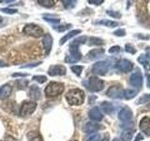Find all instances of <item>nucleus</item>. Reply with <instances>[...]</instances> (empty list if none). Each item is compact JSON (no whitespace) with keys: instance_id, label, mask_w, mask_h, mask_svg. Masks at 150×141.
I'll return each instance as SVG.
<instances>
[{"instance_id":"obj_1","label":"nucleus","mask_w":150,"mask_h":141,"mask_svg":"<svg viewBox=\"0 0 150 141\" xmlns=\"http://www.w3.org/2000/svg\"><path fill=\"white\" fill-rule=\"evenodd\" d=\"M84 98H86L84 92L80 88L70 89L66 94V99L71 105H81L84 102Z\"/></svg>"},{"instance_id":"obj_2","label":"nucleus","mask_w":150,"mask_h":141,"mask_svg":"<svg viewBox=\"0 0 150 141\" xmlns=\"http://www.w3.org/2000/svg\"><path fill=\"white\" fill-rule=\"evenodd\" d=\"M64 85L59 82H51L45 88L46 97H54L61 94L64 91Z\"/></svg>"},{"instance_id":"obj_3","label":"nucleus","mask_w":150,"mask_h":141,"mask_svg":"<svg viewBox=\"0 0 150 141\" xmlns=\"http://www.w3.org/2000/svg\"><path fill=\"white\" fill-rule=\"evenodd\" d=\"M23 33L34 38H40L43 34V30L40 26L35 25V24H27L23 27Z\"/></svg>"},{"instance_id":"obj_4","label":"nucleus","mask_w":150,"mask_h":141,"mask_svg":"<svg viewBox=\"0 0 150 141\" xmlns=\"http://www.w3.org/2000/svg\"><path fill=\"white\" fill-rule=\"evenodd\" d=\"M103 86H104V83L101 79L98 78L96 76H91L88 79L87 82V87L88 89L92 92H98L102 90Z\"/></svg>"},{"instance_id":"obj_5","label":"nucleus","mask_w":150,"mask_h":141,"mask_svg":"<svg viewBox=\"0 0 150 141\" xmlns=\"http://www.w3.org/2000/svg\"><path fill=\"white\" fill-rule=\"evenodd\" d=\"M37 103L35 102H23L20 108V115L22 117H28L35 112Z\"/></svg>"},{"instance_id":"obj_6","label":"nucleus","mask_w":150,"mask_h":141,"mask_svg":"<svg viewBox=\"0 0 150 141\" xmlns=\"http://www.w3.org/2000/svg\"><path fill=\"white\" fill-rule=\"evenodd\" d=\"M109 70V63L107 61H98L92 66V72L98 75H105Z\"/></svg>"},{"instance_id":"obj_7","label":"nucleus","mask_w":150,"mask_h":141,"mask_svg":"<svg viewBox=\"0 0 150 141\" xmlns=\"http://www.w3.org/2000/svg\"><path fill=\"white\" fill-rule=\"evenodd\" d=\"M70 54L66 58V61L69 63H75L78 62L82 59V54L79 51V48H75V47H69Z\"/></svg>"},{"instance_id":"obj_8","label":"nucleus","mask_w":150,"mask_h":141,"mask_svg":"<svg viewBox=\"0 0 150 141\" xmlns=\"http://www.w3.org/2000/svg\"><path fill=\"white\" fill-rule=\"evenodd\" d=\"M67 73V69L63 65H52L48 70L50 76H62Z\"/></svg>"},{"instance_id":"obj_9","label":"nucleus","mask_w":150,"mask_h":141,"mask_svg":"<svg viewBox=\"0 0 150 141\" xmlns=\"http://www.w3.org/2000/svg\"><path fill=\"white\" fill-rule=\"evenodd\" d=\"M107 96L112 99H123L124 98V90L120 87L112 86L106 92Z\"/></svg>"},{"instance_id":"obj_10","label":"nucleus","mask_w":150,"mask_h":141,"mask_svg":"<svg viewBox=\"0 0 150 141\" xmlns=\"http://www.w3.org/2000/svg\"><path fill=\"white\" fill-rule=\"evenodd\" d=\"M129 83L133 87H136L137 88H141L143 86V74L141 73L140 70H136L132 74L130 75Z\"/></svg>"},{"instance_id":"obj_11","label":"nucleus","mask_w":150,"mask_h":141,"mask_svg":"<svg viewBox=\"0 0 150 141\" xmlns=\"http://www.w3.org/2000/svg\"><path fill=\"white\" fill-rule=\"evenodd\" d=\"M116 68L123 73H129L132 70L133 63L129 59H120L116 64Z\"/></svg>"},{"instance_id":"obj_12","label":"nucleus","mask_w":150,"mask_h":141,"mask_svg":"<svg viewBox=\"0 0 150 141\" xmlns=\"http://www.w3.org/2000/svg\"><path fill=\"white\" fill-rule=\"evenodd\" d=\"M132 117H133L132 111H131L129 107H123L118 113V119L121 121H124V122L130 121L132 120Z\"/></svg>"},{"instance_id":"obj_13","label":"nucleus","mask_w":150,"mask_h":141,"mask_svg":"<svg viewBox=\"0 0 150 141\" xmlns=\"http://www.w3.org/2000/svg\"><path fill=\"white\" fill-rule=\"evenodd\" d=\"M140 129L142 132L146 135L147 136H150V118L144 117L142 120H140Z\"/></svg>"},{"instance_id":"obj_14","label":"nucleus","mask_w":150,"mask_h":141,"mask_svg":"<svg viewBox=\"0 0 150 141\" xmlns=\"http://www.w3.org/2000/svg\"><path fill=\"white\" fill-rule=\"evenodd\" d=\"M101 128L100 125L98 123H96L95 121H89L87 122V123L84 125L83 127V132L86 134H93L95 133V132H97L98 130H100Z\"/></svg>"},{"instance_id":"obj_15","label":"nucleus","mask_w":150,"mask_h":141,"mask_svg":"<svg viewBox=\"0 0 150 141\" xmlns=\"http://www.w3.org/2000/svg\"><path fill=\"white\" fill-rule=\"evenodd\" d=\"M42 42H43V46H44V50L46 55H49L51 49H52V45H53V38L52 36L47 33L43 36V40H42Z\"/></svg>"},{"instance_id":"obj_16","label":"nucleus","mask_w":150,"mask_h":141,"mask_svg":"<svg viewBox=\"0 0 150 141\" xmlns=\"http://www.w3.org/2000/svg\"><path fill=\"white\" fill-rule=\"evenodd\" d=\"M89 118L94 121H100L103 119V115L98 107H93L92 109L89 111Z\"/></svg>"},{"instance_id":"obj_17","label":"nucleus","mask_w":150,"mask_h":141,"mask_svg":"<svg viewBox=\"0 0 150 141\" xmlns=\"http://www.w3.org/2000/svg\"><path fill=\"white\" fill-rule=\"evenodd\" d=\"M29 97L32 99L33 101H38L41 98V92L39 87L37 86H31L29 89Z\"/></svg>"},{"instance_id":"obj_18","label":"nucleus","mask_w":150,"mask_h":141,"mask_svg":"<svg viewBox=\"0 0 150 141\" xmlns=\"http://www.w3.org/2000/svg\"><path fill=\"white\" fill-rule=\"evenodd\" d=\"M104 49L102 48H98V49H92L91 51H89V53L87 54V56L89 59L94 60L96 58H100V56L104 54Z\"/></svg>"},{"instance_id":"obj_19","label":"nucleus","mask_w":150,"mask_h":141,"mask_svg":"<svg viewBox=\"0 0 150 141\" xmlns=\"http://www.w3.org/2000/svg\"><path fill=\"white\" fill-rule=\"evenodd\" d=\"M12 88L9 85H4L0 88V99H7L11 96Z\"/></svg>"},{"instance_id":"obj_20","label":"nucleus","mask_w":150,"mask_h":141,"mask_svg":"<svg viewBox=\"0 0 150 141\" xmlns=\"http://www.w3.org/2000/svg\"><path fill=\"white\" fill-rule=\"evenodd\" d=\"M134 134V130L130 129V128H126L123 130L121 134V140L122 141H130L132 139V136Z\"/></svg>"},{"instance_id":"obj_21","label":"nucleus","mask_w":150,"mask_h":141,"mask_svg":"<svg viewBox=\"0 0 150 141\" xmlns=\"http://www.w3.org/2000/svg\"><path fill=\"white\" fill-rule=\"evenodd\" d=\"M82 32V30L81 29H75V30H72V31H69L68 34H66L63 38H61V40H60V42L59 43L62 45V44H64L66 41H68L69 39H71L72 37H74V36H76L77 34H80V33Z\"/></svg>"},{"instance_id":"obj_22","label":"nucleus","mask_w":150,"mask_h":141,"mask_svg":"<svg viewBox=\"0 0 150 141\" xmlns=\"http://www.w3.org/2000/svg\"><path fill=\"white\" fill-rule=\"evenodd\" d=\"M101 108H102V110L108 115L112 114L115 111V107L112 105V103H111L109 102H103L101 103Z\"/></svg>"},{"instance_id":"obj_23","label":"nucleus","mask_w":150,"mask_h":141,"mask_svg":"<svg viewBox=\"0 0 150 141\" xmlns=\"http://www.w3.org/2000/svg\"><path fill=\"white\" fill-rule=\"evenodd\" d=\"M87 41V38L86 36L79 37L77 39H75L71 41V43L69 44V47H75V48H79V46L81 44L86 43V41Z\"/></svg>"},{"instance_id":"obj_24","label":"nucleus","mask_w":150,"mask_h":141,"mask_svg":"<svg viewBox=\"0 0 150 141\" xmlns=\"http://www.w3.org/2000/svg\"><path fill=\"white\" fill-rule=\"evenodd\" d=\"M138 61L142 64L146 70H150V59L145 55H141L138 58Z\"/></svg>"},{"instance_id":"obj_25","label":"nucleus","mask_w":150,"mask_h":141,"mask_svg":"<svg viewBox=\"0 0 150 141\" xmlns=\"http://www.w3.org/2000/svg\"><path fill=\"white\" fill-rule=\"evenodd\" d=\"M43 19L46 21V22H48V23H50L52 26H53V27L54 28H56L58 26V25H59V23H60V19H58V18H54V17H53V16H51V15H44L43 16Z\"/></svg>"},{"instance_id":"obj_26","label":"nucleus","mask_w":150,"mask_h":141,"mask_svg":"<svg viewBox=\"0 0 150 141\" xmlns=\"http://www.w3.org/2000/svg\"><path fill=\"white\" fill-rule=\"evenodd\" d=\"M27 140L28 141H42L40 135L37 132H29L27 134Z\"/></svg>"},{"instance_id":"obj_27","label":"nucleus","mask_w":150,"mask_h":141,"mask_svg":"<svg viewBox=\"0 0 150 141\" xmlns=\"http://www.w3.org/2000/svg\"><path fill=\"white\" fill-rule=\"evenodd\" d=\"M98 24L103 25V26H108V27H115V26H118V25H119L117 22L111 21V20H102V21H100Z\"/></svg>"},{"instance_id":"obj_28","label":"nucleus","mask_w":150,"mask_h":141,"mask_svg":"<svg viewBox=\"0 0 150 141\" xmlns=\"http://www.w3.org/2000/svg\"><path fill=\"white\" fill-rule=\"evenodd\" d=\"M136 95H137V91L134 90V89H126L124 91V98H126L127 100H130Z\"/></svg>"},{"instance_id":"obj_29","label":"nucleus","mask_w":150,"mask_h":141,"mask_svg":"<svg viewBox=\"0 0 150 141\" xmlns=\"http://www.w3.org/2000/svg\"><path fill=\"white\" fill-rule=\"evenodd\" d=\"M40 5H41L42 7H45V8H52L53 6H54L55 1L54 0H39L38 1Z\"/></svg>"},{"instance_id":"obj_30","label":"nucleus","mask_w":150,"mask_h":141,"mask_svg":"<svg viewBox=\"0 0 150 141\" xmlns=\"http://www.w3.org/2000/svg\"><path fill=\"white\" fill-rule=\"evenodd\" d=\"M89 45H102L103 44V41L100 38H97V37H91L89 39V42H88Z\"/></svg>"},{"instance_id":"obj_31","label":"nucleus","mask_w":150,"mask_h":141,"mask_svg":"<svg viewBox=\"0 0 150 141\" xmlns=\"http://www.w3.org/2000/svg\"><path fill=\"white\" fill-rule=\"evenodd\" d=\"M150 103V93L144 94V95L142 97H140L137 101V103H141V105H143V103Z\"/></svg>"},{"instance_id":"obj_32","label":"nucleus","mask_w":150,"mask_h":141,"mask_svg":"<svg viewBox=\"0 0 150 141\" xmlns=\"http://www.w3.org/2000/svg\"><path fill=\"white\" fill-rule=\"evenodd\" d=\"M100 138V134L93 133V134H90L88 136H86V137L84 138V141H98Z\"/></svg>"},{"instance_id":"obj_33","label":"nucleus","mask_w":150,"mask_h":141,"mask_svg":"<svg viewBox=\"0 0 150 141\" xmlns=\"http://www.w3.org/2000/svg\"><path fill=\"white\" fill-rule=\"evenodd\" d=\"M83 66H79V65H74V66H71V68H70V70H72V72L77 75V76H80L83 72Z\"/></svg>"},{"instance_id":"obj_34","label":"nucleus","mask_w":150,"mask_h":141,"mask_svg":"<svg viewBox=\"0 0 150 141\" xmlns=\"http://www.w3.org/2000/svg\"><path fill=\"white\" fill-rule=\"evenodd\" d=\"M62 3H63L64 7H65L66 9H69L74 8V7H75V5H76L77 2H76V1H72V0H63Z\"/></svg>"},{"instance_id":"obj_35","label":"nucleus","mask_w":150,"mask_h":141,"mask_svg":"<svg viewBox=\"0 0 150 141\" xmlns=\"http://www.w3.org/2000/svg\"><path fill=\"white\" fill-rule=\"evenodd\" d=\"M33 80L40 84H43L47 81V77L44 75H35V76H33Z\"/></svg>"},{"instance_id":"obj_36","label":"nucleus","mask_w":150,"mask_h":141,"mask_svg":"<svg viewBox=\"0 0 150 141\" xmlns=\"http://www.w3.org/2000/svg\"><path fill=\"white\" fill-rule=\"evenodd\" d=\"M2 12L4 13H7V14H14V13H17V9H8V8H3L0 9Z\"/></svg>"},{"instance_id":"obj_37","label":"nucleus","mask_w":150,"mask_h":141,"mask_svg":"<svg viewBox=\"0 0 150 141\" xmlns=\"http://www.w3.org/2000/svg\"><path fill=\"white\" fill-rule=\"evenodd\" d=\"M125 50L128 52V53L129 54H135L136 53V50L135 48L132 46V45H130V44H126L125 46Z\"/></svg>"},{"instance_id":"obj_38","label":"nucleus","mask_w":150,"mask_h":141,"mask_svg":"<svg viewBox=\"0 0 150 141\" xmlns=\"http://www.w3.org/2000/svg\"><path fill=\"white\" fill-rule=\"evenodd\" d=\"M107 14L110 15L111 17L114 18H120L121 17V13L117 12V11H107Z\"/></svg>"},{"instance_id":"obj_39","label":"nucleus","mask_w":150,"mask_h":141,"mask_svg":"<svg viewBox=\"0 0 150 141\" xmlns=\"http://www.w3.org/2000/svg\"><path fill=\"white\" fill-rule=\"evenodd\" d=\"M41 62H35V63H30V64H26V65H22L21 68L23 69V68H35L37 66L40 65Z\"/></svg>"},{"instance_id":"obj_40","label":"nucleus","mask_w":150,"mask_h":141,"mask_svg":"<svg viewBox=\"0 0 150 141\" xmlns=\"http://www.w3.org/2000/svg\"><path fill=\"white\" fill-rule=\"evenodd\" d=\"M71 27V25H65V26H58L57 27H56V29H57L59 32H63L65 30L69 29V28Z\"/></svg>"},{"instance_id":"obj_41","label":"nucleus","mask_w":150,"mask_h":141,"mask_svg":"<svg viewBox=\"0 0 150 141\" xmlns=\"http://www.w3.org/2000/svg\"><path fill=\"white\" fill-rule=\"evenodd\" d=\"M121 51V48H120V46H112L111 47V48L109 49V53L110 54H114V53H117V52H120Z\"/></svg>"},{"instance_id":"obj_42","label":"nucleus","mask_w":150,"mask_h":141,"mask_svg":"<svg viewBox=\"0 0 150 141\" xmlns=\"http://www.w3.org/2000/svg\"><path fill=\"white\" fill-rule=\"evenodd\" d=\"M114 34L115 36H118V37H123L126 35V31L124 29H117L114 32Z\"/></svg>"},{"instance_id":"obj_43","label":"nucleus","mask_w":150,"mask_h":141,"mask_svg":"<svg viewBox=\"0 0 150 141\" xmlns=\"http://www.w3.org/2000/svg\"><path fill=\"white\" fill-rule=\"evenodd\" d=\"M88 3L93 5H100L103 3V0H88Z\"/></svg>"},{"instance_id":"obj_44","label":"nucleus","mask_w":150,"mask_h":141,"mask_svg":"<svg viewBox=\"0 0 150 141\" xmlns=\"http://www.w3.org/2000/svg\"><path fill=\"white\" fill-rule=\"evenodd\" d=\"M12 76L13 77H26V76H28V74L27 73H13Z\"/></svg>"},{"instance_id":"obj_45","label":"nucleus","mask_w":150,"mask_h":141,"mask_svg":"<svg viewBox=\"0 0 150 141\" xmlns=\"http://www.w3.org/2000/svg\"><path fill=\"white\" fill-rule=\"evenodd\" d=\"M143 139H144L143 135H141V134H138V135H137V136H136V138H135V140H134V141H141V140H143Z\"/></svg>"},{"instance_id":"obj_46","label":"nucleus","mask_w":150,"mask_h":141,"mask_svg":"<svg viewBox=\"0 0 150 141\" xmlns=\"http://www.w3.org/2000/svg\"><path fill=\"white\" fill-rule=\"evenodd\" d=\"M146 79H147L146 85H147V87L150 88V74H146Z\"/></svg>"},{"instance_id":"obj_47","label":"nucleus","mask_w":150,"mask_h":141,"mask_svg":"<svg viewBox=\"0 0 150 141\" xmlns=\"http://www.w3.org/2000/svg\"><path fill=\"white\" fill-rule=\"evenodd\" d=\"M8 64H6L5 62H3L2 60H0V67H7Z\"/></svg>"},{"instance_id":"obj_48","label":"nucleus","mask_w":150,"mask_h":141,"mask_svg":"<svg viewBox=\"0 0 150 141\" xmlns=\"http://www.w3.org/2000/svg\"><path fill=\"white\" fill-rule=\"evenodd\" d=\"M112 141H121V140L118 139V138H115V139H112Z\"/></svg>"},{"instance_id":"obj_49","label":"nucleus","mask_w":150,"mask_h":141,"mask_svg":"<svg viewBox=\"0 0 150 141\" xmlns=\"http://www.w3.org/2000/svg\"><path fill=\"white\" fill-rule=\"evenodd\" d=\"M101 141H109V140H108L107 138H104V139H102Z\"/></svg>"},{"instance_id":"obj_50","label":"nucleus","mask_w":150,"mask_h":141,"mask_svg":"<svg viewBox=\"0 0 150 141\" xmlns=\"http://www.w3.org/2000/svg\"><path fill=\"white\" fill-rule=\"evenodd\" d=\"M2 19H3V18H2L1 16H0V23H1V22H2Z\"/></svg>"},{"instance_id":"obj_51","label":"nucleus","mask_w":150,"mask_h":141,"mask_svg":"<svg viewBox=\"0 0 150 141\" xmlns=\"http://www.w3.org/2000/svg\"><path fill=\"white\" fill-rule=\"evenodd\" d=\"M71 141H77V140H71Z\"/></svg>"}]
</instances>
